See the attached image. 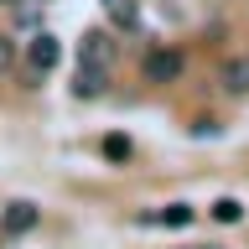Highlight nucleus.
I'll return each mask as SVG.
<instances>
[{
  "mask_svg": "<svg viewBox=\"0 0 249 249\" xmlns=\"http://www.w3.org/2000/svg\"><path fill=\"white\" fill-rule=\"evenodd\" d=\"M16 21H21V26H36V21H42V11H36L31 0H21V5H16Z\"/></svg>",
  "mask_w": 249,
  "mask_h": 249,
  "instance_id": "obj_11",
  "label": "nucleus"
},
{
  "mask_svg": "<svg viewBox=\"0 0 249 249\" xmlns=\"http://www.w3.org/2000/svg\"><path fill=\"white\" fill-rule=\"evenodd\" d=\"M140 73H145V83H171V78L182 73V57H177L171 47H151V52H145V68H140Z\"/></svg>",
  "mask_w": 249,
  "mask_h": 249,
  "instance_id": "obj_3",
  "label": "nucleus"
},
{
  "mask_svg": "<svg viewBox=\"0 0 249 249\" xmlns=\"http://www.w3.org/2000/svg\"><path fill=\"white\" fill-rule=\"evenodd\" d=\"M36 223H42V208H36V202H11V208L0 213V229L11 233V239H21V233H31Z\"/></svg>",
  "mask_w": 249,
  "mask_h": 249,
  "instance_id": "obj_4",
  "label": "nucleus"
},
{
  "mask_svg": "<svg viewBox=\"0 0 249 249\" xmlns=\"http://www.w3.org/2000/svg\"><path fill=\"white\" fill-rule=\"evenodd\" d=\"M104 89H109V68H83V62H78V78H73L78 99H99Z\"/></svg>",
  "mask_w": 249,
  "mask_h": 249,
  "instance_id": "obj_6",
  "label": "nucleus"
},
{
  "mask_svg": "<svg viewBox=\"0 0 249 249\" xmlns=\"http://www.w3.org/2000/svg\"><path fill=\"white\" fill-rule=\"evenodd\" d=\"M213 218H218V223H239V218H244V202H239V197H218L213 202Z\"/></svg>",
  "mask_w": 249,
  "mask_h": 249,
  "instance_id": "obj_9",
  "label": "nucleus"
},
{
  "mask_svg": "<svg viewBox=\"0 0 249 249\" xmlns=\"http://www.w3.org/2000/svg\"><path fill=\"white\" fill-rule=\"evenodd\" d=\"M57 57H62V42L52 36V31H36V36L26 42V68H31V78L52 73V68H57Z\"/></svg>",
  "mask_w": 249,
  "mask_h": 249,
  "instance_id": "obj_1",
  "label": "nucleus"
},
{
  "mask_svg": "<svg viewBox=\"0 0 249 249\" xmlns=\"http://www.w3.org/2000/svg\"><path fill=\"white\" fill-rule=\"evenodd\" d=\"M223 89L229 93H249V57H233L223 68Z\"/></svg>",
  "mask_w": 249,
  "mask_h": 249,
  "instance_id": "obj_7",
  "label": "nucleus"
},
{
  "mask_svg": "<svg viewBox=\"0 0 249 249\" xmlns=\"http://www.w3.org/2000/svg\"><path fill=\"white\" fill-rule=\"evenodd\" d=\"M114 57H120V47L109 42V31H89L78 42V62L83 68H114Z\"/></svg>",
  "mask_w": 249,
  "mask_h": 249,
  "instance_id": "obj_2",
  "label": "nucleus"
},
{
  "mask_svg": "<svg viewBox=\"0 0 249 249\" xmlns=\"http://www.w3.org/2000/svg\"><path fill=\"white\" fill-rule=\"evenodd\" d=\"M182 249H223V244H182Z\"/></svg>",
  "mask_w": 249,
  "mask_h": 249,
  "instance_id": "obj_13",
  "label": "nucleus"
},
{
  "mask_svg": "<svg viewBox=\"0 0 249 249\" xmlns=\"http://www.w3.org/2000/svg\"><path fill=\"white\" fill-rule=\"evenodd\" d=\"M11 5H21V0H11Z\"/></svg>",
  "mask_w": 249,
  "mask_h": 249,
  "instance_id": "obj_14",
  "label": "nucleus"
},
{
  "mask_svg": "<svg viewBox=\"0 0 249 249\" xmlns=\"http://www.w3.org/2000/svg\"><path fill=\"white\" fill-rule=\"evenodd\" d=\"M114 21H120V26H140V11H135V0H114Z\"/></svg>",
  "mask_w": 249,
  "mask_h": 249,
  "instance_id": "obj_10",
  "label": "nucleus"
},
{
  "mask_svg": "<svg viewBox=\"0 0 249 249\" xmlns=\"http://www.w3.org/2000/svg\"><path fill=\"white\" fill-rule=\"evenodd\" d=\"M197 218V208H187V202H166V208H145L140 223H166V229H187Z\"/></svg>",
  "mask_w": 249,
  "mask_h": 249,
  "instance_id": "obj_5",
  "label": "nucleus"
},
{
  "mask_svg": "<svg viewBox=\"0 0 249 249\" xmlns=\"http://www.w3.org/2000/svg\"><path fill=\"white\" fill-rule=\"evenodd\" d=\"M11 62H16V42H11V36H0V68H11Z\"/></svg>",
  "mask_w": 249,
  "mask_h": 249,
  "instance_id": "obj_12",
  "label": "nucleus"
},
{
  "mask_svg": "<svg viewBox=\"0 0 249 249\" xmlns=\"http://www.w3.org/2000/svg\"><path fill=\"white\" fill-rule=\"evenodd\" d=\"M99 151H104V161H114V166H124V161L135 156V145H130V135H104V145H99Z\"/></svg>",
  "mask_w": 249,
  "mask_h": 249,
  "instance_id": "obj_8",
  "label": "nucleus"
}]
</instances>
